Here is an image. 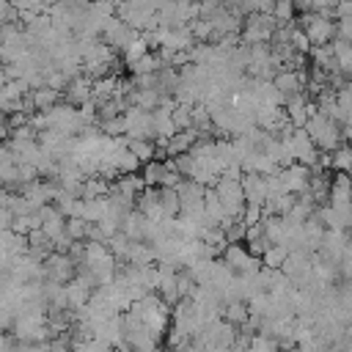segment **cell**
<instances>
[{
  "label": "cell",
  "mask_w": 352,
  "mask_h": 352,
  "mask_svg": "<svg viewBox=\"0 0 352 352\" xmlns=\"http://www.w3.org/2000/svg\"><path fill=\"white\" fill-rule=\"evenodd\" d=\"M300 22H302L300 28L305 30V36L311 38V44H314V47H327L330 36H336V19H330V16L308 14V16H302Z\"/></svg>",
  "instance_id": "obj_1"
},
{
  "label": "cell",
  "mask_w": 352,
  "mask_h": 352,
  "mask_svg": "<svg viewBox=\"0 0 352 352\" xmlns=\"http://www.w3.org/2000/svg\"><path fill=\"white\" fill-rule=\"evenodd\" d=\"M126 148H129L140 162H146V165L160 154V148H157L154 140H140V138H126Z\"/></svg>",
  "instance_id": "obj_2"
},
{
  "label": "cell",
  "mask_w": 352,
  "mask_h": 352,
  "mask_svg": "<svg viewBox=\"0 0 352 352\" xmlns=\"http://www.w3.org/2000/svg\"><path fill=\"white\" fill-rule=\"evenodd\" d=\"M168 170H170L168 160H154V162H148V165L143 168V182H146V187H162Z\"/></svg>",
  "instance_id": "obj_3"
},
{
  "label": "cell",
  "mask_w": 352,
  "mask_h": 352,
  "mask_svg": "<svg viewBox=\"0 0 352 352\" xmlns=\"http://www.w3.org/2000/svg\"><path fill=\"white\" fill-rule=\"evenodd\" d=\"M160 204H162L165 217H176V214L182 212V198H179V192L170 190V187H160Z\"/></svg>",
  "instance_id": "obj_4"
},
{
  "label": "cell",
  "mask_w": 352,
  "mask_h": 352,
  "mask_svg": "<svg viewBox=\"0 0 352 352\" xmlns=\"http://www.w3.org/2000/svg\"><path fill=\"white\" fill-rule=\"evenodd\" d=\"M148 50H151V47H148V41H146V38H143V33H140V36H138L126 50H124V63H126V66H132V63L143 60V58L148 55Z\"/></svg>",
  "instance_id": "obj_5"
},
{
  "label": "cell",
  "mask_w": 352,
  "mask_h": 352,
  "mask_svg": "<svg viewBox=\"0 0 352 352\" xmlns=\"http://www.w3.org/2000/svg\"><path fill=\"white\" fill-rule=\"evenodd\" d=\"M289 248H283V245H272L267 253H264V258H261V264L267 267V270H283V264H286V258H289Z\"/></svg>",
  "instance_id": "obj_6"
}]
</instances>
